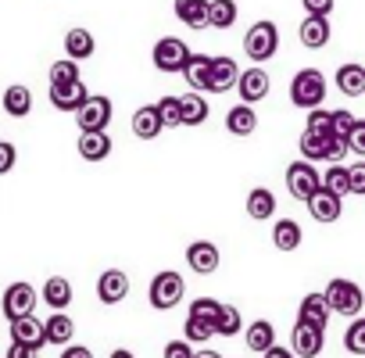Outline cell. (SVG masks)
<instances>
[{"label": "cell", "mask_w": 365, "mask_h": 358, "mask_svg": "<svg viewBox=\"0 0 365 358\" xmlns=\"http://www.w3.org/2000/svg\"><path fill=\"white\" fill-rule=\"evenodd\" d=\"M205 122H208V101L197 90L179 97V126H205Z\"/></svg>", "instance_id": "d6986e66"}, {"label": "cell", "mask_w": 365, "mask_h": 358, "mask_svg": "<svg viewBox=\"0 0 365 358\" xmlns=\"http://www.w3.org/2000/svg\"><path fill=\"white\" fill-rule=\"evenodd\" d=\"M304 205H308L312 219H315V223H326V226H329V223H336V219H340V212H344V198H333V194H329V190H322V187H319Z\"/></svg>", "instance_id": "8fae6325"}, {"label": "cell", "mask_w": 365, "mask_h": 358, "mask_svg": "<svg viewBox=\"0 0 365 358\" xmlns=\"http://www.w3.org/2000/svg\"><path fill=\"white\" fill-rule=\"evenodd\" d=\"M290 101L294 108L301 111H312L326 101V76L319 68H301L294 79H290Z\"/></svg>", "instance_id": "6da1fadb"}, {"label": "cell", "mask_w": 365, "mask_h": 358, "mask_svg": "<svg viewBox=\"0 0 365 358\" xmlns=\"http://www.w3.org/2000/svg\"><path fill=\"white\" fill-rule=\"evenodd\" d=\"M93 51H97V44H93L90 29H68L65 33V54L72 61H86V58H93Z\"/></svg>", "instance_id": "cb8c5ba5"}, {"label": "cell", "mask_w": 365, "mask_h": 358, "mask_svg": "<svg viewBox=\"0 0 365 358\" xmlns=\"http://www.w3.org/2000/svg\"><path fill=\"white\" fill-rule=\"evenodd\" d=\"M354 118H358V115H351V111H344V108H340V111H329V126H333L336 136H347V129L354 126Z\"/></svg>", "instance_id": "ee69618b"}, {"label": "cell", "mask_w": 365, "mask_h": 358, "mask_svg": "<svg viewBox=\"0 0 365 358\" xmlns=\"http://www.w3.org/2000/svg\"><path fill=\"white\" fill-rule=\"evenodd\" d=\"M240 326H244L240 308H237V305H219V315H215V333H222V337H237V333H240Z\"/></svg>", "instance_id": "d590c367"}, {"label": "cell", "mask_w": 365, "mask_h": 358, "mask_svg": "<svg viewBox=\"0 0 365 358\" xmlns=\"http://www.w3.org/2000/svg\"><path fill=\"white\" fill-rule=\"evenodd\" d=\"M297 322H308V326L326 329V322H329V305H326V297H322V294H308V297L301 301V308H297Z\"/></svg>", "instance_id": "7402d4cb"}, {"label": "cell", "mask_w": 365, "mask_h": 358, "mask_svg": "<svg viewBox=\"0 0 365 358\" xmlns=\"http://www.w3.org/2000/svg\"><path fill=\"white\" fill-rule=\"evenodd\" d=\"M308 129H315V133H333V126H329V111H322V104L308 111Z\"/></svg>", "instance_id": "f6af8a7d"}, {"label": "cell", "mask_w": 365, "mask_h": 358, "mask_svg": "<svg viewBox=\"0 0 365 358\" xmlns=\"http://www.w3.org/2000/svg\"><path fill=\"white\" fill-rule=\"evenodd\" d=\"M237 61L233 58H212V65H208V90L205 93H226V90H233V83H237Z\"/></svg>", "instance_id": "30bf717a"}, {"label": "cell", "mask_w": 365, "mask_h": 358, "mask_svg": "<svg viewBox=\"0 0 365 358\" xmlns=\"http://www.w3.org/2000/svg\"><path fill=\"white\" fill-rule=\"evenodd\" d=\"M150 58H154V68L168 76V72H179L182 65H187V58H190V47L182 44L179 36H161V40L154 44Z\"/></svg>", "instance_id": "5b68a950"}, {"label": "cell", "mask_w": 365, "mask_h": 358, "mask_svg": "<svg viewBox=\"0 0 365 358\" xmlns=\"http://www.w3.org/2000/svg\"><path fill=\"white\" fill-rule=\"evenodd\" d=\"M262 358H294V351H287V347H276V344H272V347H265V351H262Z\"/></svg>", "instance_id": "816d5d0a"}, {"label": "cell", "mask_w": 365, "mask_h": 358, "mask_svg": "<svg viewBox=\"0 0 365 358\" xmlns=\"http://www.w3.org/2000/svg\"><path fill=\"white\" fill-rule=\"evenodd\" d=\"M4 111H8L11 118H26V115L33 111V93H29V86H22V83L8 86V90H4Z\"/></svg>", "instance_id": "4316f807"}, {"label": "cell", "mask_w": 365, "mask_h": 358, "mask_svg": "<svg viewBox=\"0 0 365 358\" xmlns=\"http://www.w3.org/2000/svg\"><path fill=\"white\" fill-rule=\"evenodd\" d=\"M219 262H222V255H219V247H215L212 240H194V244L187 247V265H190L194 272H201V276L215 272Z\"/></svg>", "instance_id": "7c38bea8"}, {"label": "cell", "mask_w": 365, "mask_h": 358, "mask_svg": "<svg viewBox=\"0 0 365 358\" xmlns=\"http://www.w3.org/2000/svg\"><path fill=\"white\" fill-rule=\"evenodd\" d=\"M329 136H333V133H315V129H304V133H301V154H304V161H326Z\"/></svg>", "instance_id": "d6a6232c"}, {"label": "cell", "mask_w": 365, "mask_h": 358, "mask_svg": "<svg viewBox=\"0 0 365 358\" xmlns=\"http://www.w3.org/2000/svg\"><path fill=\"white\" fill-rule=\"evenodd\" d=\"M61 358H93V351H90V347H83V344H72V340H68Z\"/></svg>", "instance_id": "f907efd6"}, {"label": "cell", "mask_w": 365, "mask_h": 358, "mask_svg": "<svg viewBox=\"0 0 365 358\" xmlns=\"http://www.w3.org/2000/svg\"><path fill=\"white\" fill-rule=\"evenodd\" d=\"M86 86H83V79H76V83H61V86H51V104L58 108V111H76L83 101H86Z\"/></svg>", "instance_id": "ac0fdd59"}, {"label": "cell", "mask_w": 365, "mask_h": 358, "mask_svg": "<svg viewBox=\"0 0 365 358\" xmlns=\"http://www.w3.org/2000/svg\"><path fill=\"white\" fill-rule=\"evenodd\" d=\"M244 340H247V347H251L255 354H262L265 347H272V344H276V326H272L269 319H258V322H251V326H247Z\"/></svg>", "instance_id": "83f0119b"}, {"label": "cell", "mask_w": 365, "mask_h": 358, "mask_svg": "<svg viewBox=\"0 0 365 358\" xmlns=\"http://www.w3.org/2000/svg\"><path fill=\"white\" fill-rule=\"evenodd\" d=\"M272 244H276L279 251H297V247H301V226H297L294 219H279V223L272 226Z\"/></svg>", "instance_id": "836d02e7"}, {"label": "cell", "mask_w": 365, "mask_h": 358, "mask_svg": "<svg viewBox=\"0 0 365 358\" xmlns=\"http://www.w3.org/2000/svg\"><path fill=\"white\" fill-rule=\"evenodd\" d=\"M326 305H329V312H336V315H358L361 312V305H365V294H361V287L358 283H351V280H329V287H326Z\"/></svg>", "instance_id": "3957f363"}, {"label": "cell", "mask_w": 365, "mask_h": 358, "mask_svg": "<svg viewBox=\"0 0 365 358\" xmlns=\"http://www.w3.org/2000/svg\"><path fill=\"white\" fill-rule=\"evenodd\" d=\"M347 194H365V161L347 168Z\"/></svg>", "instance_id": "7bdbcfd3"}, {"label": "cell", "mask_w": 365, "mask_h": 358, "mask_svg": "<svg viewBox=\"0 0 365 358\" xmlns=\"http://www.w3.org/2000/svg\"><path fill=\"white\" fill-rule=\"evenodd\" d=\"M336 90L347 93V97H361L365 93V68L361 65H340L336 68Z\"/></svg>", "instance_id": "484cf974"}, {"label": "cell", "mask_w": 365, "mask_h": 358, "mask_svg": "<svg viewBox=\"0 0 365 358\" xmlns=\"http://www.w3.org/2000/svg\"><path fill=\"white\" fill-rule=\"evenodd\" d=\"M287 190H290L294 201H308L319 190V172H315L312 161L301 158V161H290L287 165Z\"/></svg>", "instance_id": "8992f818"}, {"label": "cell", "mask_w": 365, "mask_h": 358, "mask_svg": "<svg viewBox=\"0 0 365 358\" xmlns=\"http://www.w3.org/2000/svg\"><path fill=\"white\" fill-rule=\"evenodd\" d=\"M301 44L308 51L326 47L329 44V19L326 15H304V22H301Z\"/></svg>", "instance_id": "e0dca14e"}, {"label": "cell", "mask_w": 365, "mask_h": 358, "mask_svg": "<svg viewBox=\"0 0 365 358\" xmlns=\"http://www.w3.org/2000/svg\"><path fill=\"white\" fill-rule=\"evenodd\" d=\"M319 187L329 190L333 198H347V168H344L340 161H333V165L326 168V175H319Z\"/></svg>", "instance_id": "e575fe53"}, {"label": "cell", "mask_w": 365, "mask_h": 358, "mask_svg": "<svg viewBox=\"0 0 365 358\" xmlns=\"http://www.w3.org/2000/svg\"><path fill=\"white\" fill-rule=\"evenodd\" d=\"M76 122H79V133L83 129H108V122H111V101L101 97V93H86V101L76 108Z\"/></svg>", "instance_id": "ba28073f"}, {"label": "cell", "mask_w": 365, "mask_h": 358, "mask_svg": "<svg viewBox=\"0 0 365 358\" xmlns=\"http://www.w3.org/2000/svg\"><path fill=\"white\" fill-rule=\"evenodd\" d=\"M347 154H358V158H365V122L361 118H354V126L347 129Z\"/></svg>", "instance_id": "60d3db41"}, {"label": "cell", "mask_w": 365, "mask_h": 358, "mask_svg": "<svg viewBox=\"0 0 365 358\" xmlns=\"http://www.w3.org/2000/svg\"><path fill=\"white\" fill-rule=\"evenodd\" d=\"M272 212H276V198H272V190L255 187V190L247 194V215L258 219V223H265V219H272Z\"/></svg>", "instance_id": "4dcf8cb0"}, {"label": "cell", "mask_w": 365, "mask_h": 358, "mask_svg": "<svg viewBox=\"0 0 365 358\" xmlns=\"http://www.w3.org/2000/svg\"><path fill=\"white\" fill-rule=\"evenodd\" d=\"M133 133H136L140 140H154V136L161 133V118H158L154 104L136 108V115H133Z\"/></svg>", "instance_id": "f546056e"}, {"label": "cell", "mask_w": 365, "mask_h": 358, "mask_svg": "<svg viewBox=\"0 0 365 358\" xmlns=\"http://www.w3.org/2000/svg\"><path fill=\"white\" fill-rule=\"evenodd\" d=\"M108 154H111L108 129H83L79 133V158L83 161H104Z\"/></svg>", "instance_id": "4fadbf2b"}, {"label": "cell", "mask_w": 365, "mask_h": 358, "mask_svg": "<svg viewBox=\"0 0 365 358\" xmlns=\"http://www.w3.org/2000/svg\"><path fill=\"white\" fill-rule=\"evenodd\" d=\"M79 79V61L72 58H61L51 65V86H61V83H76Z\"/></svg>", "instance_id": "8d00e7d4"}, {"label": "cell", "mask_w": 365, "mask_h": 358, "mask_svg": "<svg viewBox=\"0 0 365 358\" xmlns=\"http://www.w3.org/2000/svg\"><path fill=\"white\" fill-rule=\"evenodd\" d=\"M175 19L187 29H205L208 26V0H175Z\"/></svg>", "instance_id": "ffe728a7"}, {"label": "cell", "mask_w": 365, "mask_h": 358, "mask_svg": "<svg viewBox=\"0 0 365 358\" xmlns=\"http://www.w3.org/2000/svg\"><path fill=\"white\" fill-rule=\"evenodd\" d=\"M290 344H294V354H301V358H319V354H322V329H319V326H308V322H297Z\"/></svg>", "instance_id": "9a60e30c"}, {"label": "cell", "mask_w": 365, "mask_h": 358, "mask_svg": "<svg viewBox=\"0 0 365 358\" xmlns=\"http://www.w3.org/2000/svg\"><path fill=\"white\" fill-rule=\"evenodd\" d=\"M182 290H187V283H182V276H179V272H172V269L158 272V276L150 280V290H147L150 308H158V312L175 308V305L182 301Z\"/></svg>", "instance_id": "277c9868"}, {"label": "cell", "mask_w": 365, "mask_h": 358, "mask_svg": "<svg viewBox=\"0 0 365 358\" xmlns=\"http://www.w3.org/2000/svg\"><path fill=\"white\" fill-rule=\"evenodd\" d=\"M15 158H19L15 143H8V140H0V175H4V172H11V168H15Z\"/></svg>", "instance_id": "7dc6e473"}, {"label": "cell", "mask_w": 365, "mask_h": 358, "mask_svg": "<svg viewBox=\"0 0 365 358\" xmlns=\"http://www.w3.org/2000/svg\"><path fill=\"white\" fill-rule=\"evenodd\" d=\"M226 129L233 136H251L258 129V115H255V104H237L226 111Z\"/></svg>", "instance_id": "44dd1931"}, {"label": "cell", "mask_w": 365, "mask_h": 358, "mask_svg": "<svg viewBox=\"0 0 365 358\" xmlns=\"http://www.w3.org/2000/svg\"><path fill=\"white\" fill-rule=\"evenodd\" d=\"M208 65H212V58H208V54H190V58H187V65L179 68L190 90H197V93H205V90H208Z\"/></svg>", "instance_id": "603a6c76"}, {"label": "cell", "mask_w": 365, "mask_h": 358, "mask_svg": "<svg viewBox=\"0 0 365 358\" xmlns=\"http://www.w3.org/2000/svg\"><path fill=\"white\" fill-rule=\"evenodd\" d=\"M237 93H240V104H258V101H265L269 97V86H272V79H269V72L265 68H244V72H237Z\"/></svg>", "instance_id": "9c48e42d"}, {"label": "cell", "mask_w": 365, "mask_h": 358, "mask_svg": "<svg viewBox=\"0 0 365 358\" xmlns=\"http://www.w3.org/2000/svg\"><path fill=\"white\" fill-rule=\"evenodd\" d=\"M125 294H129V276H125L122 269L101 272V280H97V297H101L104 305H118Z\"/></svg>", "instance_id": "5bb4252c"}, {"label": "cell", "mask_w": 365, "mask_h": 358, "mask_svg": "<svg viewBox=\"0 0 365 358\" xmlns=\"http://www.w3.org/2000/svg\"><path fill=\"white\" fill-rule=\"evenodd\" d=\"M158 118H161V129H175L179 126V97H161L154 104Z\"/></svg>", "instance_id": "74e56055"}, {"label": "cell", "mask_w": 365, "mask_h": 358, "mask_svg": "<svg viewBox=\"0 0 365 358\" xmlns=\"http://www.w3.org/2000/svg\"><path fill=\"white\" fill-rule=\"evenodd\" d=\"M215 337V326L212 322H205V319H197V315H187V340L190 344H205V340H212Z\"/></svg>", "instance_id": "f35d334b"}, {"label": "cell", "mask_w": 365, "mask_h": 358, "mask_svg": "<svg viewBox=\"0 0 365 358\" xmlns=\"http://www.w3.org/2000/svg\"><path fill=\"white\" fill-rule=\"evenodd\" d=\"M43 301H47L51 312H65V308L72 305V283H68L65 276H51V280L43 283Z\"/></svg>", "instance_id": "d4e9b609"}, {"label": "cell", "mask_w": 365, "mask_h": 358, "mask_svg": "<svg viewBox=\"0 0 365 358\" xmlns=\"http://www.w3.org/2000/svg\"><path fill=\"white\" fill-rule=\"evenodd\" d=\"M36 301H40L36 287L26 283V280H19V283H11V287L4 290V301H0V308H4V315H8V322H11V319H19V315H33Z\"/></svg>", "instance_id": "52a82bcc"}, {"label": "cell", "mask_w": 365, "mask_h": 358, "mask_svg": "<svg viewBox=\"0 0 365 358\" xmlns=\"http://www.w3.org/2000/svg\"><path fill=\"white\" fill-rule=\"evenodd\" d=\"M219 305H222V301H215V297H197V301L190 305V315H197V319H205V322H212V326H215Z\"/></svg>", "instance_id": "b9f144b4"}, {"label": "cell", "mask_w": 365, "mask_h": 358, "mask_svg": "<svg viewBox=\"0 0 365 358\" xmlns=\"http://www.w3.org/2000/svg\"><path fill=\"white\" fill-rule=\"evenodd\" d=\"M194 358H222V354H219V351H212V347H205V351H197Z\"/></svg>", "instance_id": "f5cc1de1"}, {"label": "cell", "mask_w": 365, "mask_h": 358, "mask_svg": "<svg viewBox=\"0 0 365 358\" xmlns=\"http://www.w3.org/2000/svg\"><path fill=\"white\" fill-rule=\"evenodd\" d=\"M72 333H76V322H72L65 312H54V315L43 322V337H47V344H68Z\"/></svg>", "instance_id": "1f68e13d"}, {"label": "cell", "mask_w": 365, "mask_h": 358, "mask_svg": "<svg viewBox=\"0 0 365 358\" xmlns=\"http://www.w3.org/2000/svg\"><path fill=\"white\" fill-rule=\"evenodd\" d=\"M111 358H136V354H133V351H125V347H118V351H115Z\"/></svg>", "instance_id": "db71d44e"}, {"label": "cell", "mask_w": 365, "mask_h": 358, "mask_svg": "<svg viewBox=\"0 0 365 358\" xmlns=\"http://www.w3.org/2000/svg\"><path fill=\"white\" fill-rule=\"evenodd\" d=\"M344 344H347L351 354H365V319L354 315V322H351L347 333H344Z\"/></svg>", "instance_id": "ab89813d"}, {"label": "cell", "mask_w": 365, "mask_h": 358, "mask_svg": "<svg viewBox=\"0 0 365 358\" xmlns=\"http://www.w3.org/2000/svg\"><path fill=\"white\" fill-rule=\"evenodd\" d=\"M237 0H208V26L212 29H233L237 22Z\"/></svg>", "instance_id": "f1b7e54d"}, {"label": "cell", "mask_w": 365, "mask_h": 358, "mask_svg": "<svg viewBox=\"0 0 365 358\" xmlns=\"http://www.w3.org/2000/svg\"><path fill=\"white\" fill-rule=\"evenodd\" d=\"M11 340H19V344H29V347H43L47 344V337H43V322L36 319V315H19V319H11Z\"/></svg>", "instance_id": "2e32d148"}, {"label": "cell", "mask_w": 365, "mask_h": 358, "mask_svg": "<svg viewBox=\"0 0 365 358\" xmlns=\"http://www.w3.org/2000/svg\"><path fill=\"white\" fill-rule=\"evenodd\" d=\"M8 358H40V354H36V347H29V344H19V340H11V347H8Z\"/></svg>", "instance_id": "681fc988"}, {"label": "cell", "mask_w": 365, "mask_h": 358, "mask_svg": "<svg viewBox=\"0 0 365 358\" xmlns=\"http://www.w3.org/2000/svg\"><path fill=\"white\" fill-rule=\"evenodd\" d=\"M165 358H194L190 340H168L165 344Z\"/></svg>", "instance_id": "bcb514c9"}, {"label": "cell", "mask_w": 365, "mask_h": 358, "mask_svg": "<svg viewBox=\"0 0 365 358\" xmlns=\"http://www.w3.org/2000/svg\"><path fill=\"white\" fill-rule=\"evenodd\" d=\"M276 51H279V29H276V22H269V19L255 22L247 29V36H244V54L262 65V61L276 58Z\"/></svg>", "instance_id": "7a4b0ae2"}, {"label": "cell", "mask_w": 365, "mask_h": 358, "mask_svg": "<svg viewBox=\"0 0 365 358\" xmlns=\"http://www.w3.org/2000/svg\"><path fill=\"white\" fill-rule=\"evenodd\" d=\"M301 4H304L308 15H326L329 19V11H333V0H301Z\"/></svg>", "instance_id": "c3c4849f"}]
</instances>
